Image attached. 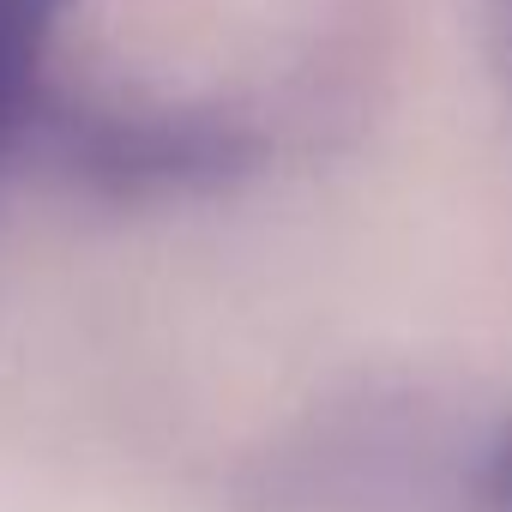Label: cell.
Instances as JSON below:
<instances>
[{"label": "cell", "instance_id": "obj_1", "mask_svg": "<svg viewBox=\"0 0 512 512\" xmlns=\"http://www.w3.org/2000/svg\"><path fill=\"white\" fill-rule=\"evenodd\" d=\"M37 145L79 181L145 199V193H199L253 169V127L211 109H139V103H67L49 91Z\"/></svg>", "mask_w": 512, "mask_h": 512}, {"label": "cell", "instance_id": "obj_2", "mask_svg": "<svg viewBox=\"0 0 512 512\" xmlns=\"http://www.w3.org/2000/svg\"><path fill=\"white\" fill-rule=\"evenodd\" d=\"M67 7L73 0H0V175L19 151L37 145V121L49 103L43 55Z\"/></svg>", "mask_w": 512, "mask_h": 512}, {"label": "cell", "instance_id": "obj_3", "mask_svg": "<svg viewBox=\"0 0 512 512\" xmlns=\"http://www.w3.org/2000/svg\"><path fill=\"white\" fill-rule=\"evenodd\" d=\"M482 494H488V512H512V428L500 434V446L482 470Z\"/></svg>", "mask_w": 512, "mask_h": 512}, {"label": "cell", "instance_id": "obj_4", "mask_svg": "<svg viewBox=\"0 0 512 512\" xmlns=\"http://www.w3.org/2000/svg\"><path fill=\"white\" fill-rule=\"evenodd\" d=\"M488 43H494V67L512 85V0H488Z\"/></svg>", "mask_w": 512, "mask_h": 512}]
</instances>
